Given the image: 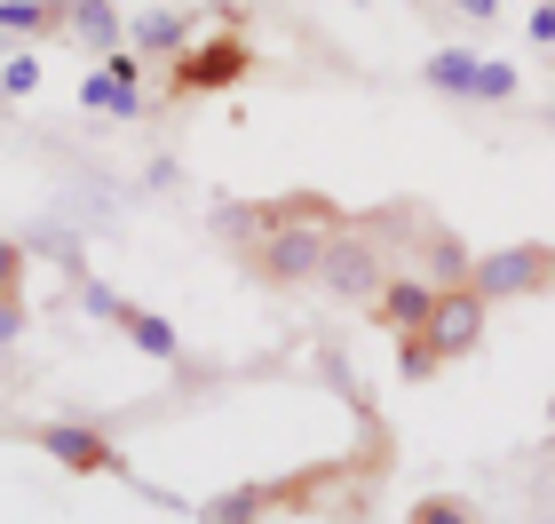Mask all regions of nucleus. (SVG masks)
<instances>
[{
  "label": "nucleus",
  "mask_w": 555,
  "mask_h": 524,
  "mask_svg": "<svg viewBox=\"0 0 555 524\" xmlns=\"http://www.w3.org/2000/svg\"><path fill=\"white\" fill-rule=\"evenodd\" d=\"M238 80H255V40H246V24H222L215 40H191L183 56L167 64V88H159V104L222 95V88H238Z\"/></svg>",
  "instance_id": "f257e3e1"
},
{
  "label": "nucleus",
  "mask_w": 555,
  "mask_h": 524,
  "mask_svg": "<svg viewBox=\"0 0 555 524\" xmlns=\"http://www.w3.org/2000/svg\"><path fill=\"white\" fill-rule=\"evenodd\" d=\"M16 437H24V445H40V453L56 461V469H72V477H119V485L151 493V485L135 477V461L119 453V445L95 430V421H33V430L16 421ZM151 501H167V493H151Z\"/></svg>",
  "instance_id": "f03ea898"
},
{
  "label": "nucleus",
  "mask_w": 555,
  "mask_h": 524,
  "mask_svg": "<svg viewBox=\"0 0 555 524\" xmlns=\"http://www.w3.org/2000/svg\"><path fill=\"white\" fill-rule=\"evenodd\" d=\"M349 231V222H301V231H262V239H246L238 246V263L255 270L262 286H318V263H325V246H334Z\"/></svg>",
  "instance_id": "7ed1b4c3"
},
{
  "label": "nucleus",
  "mask_w": 555,
  "mask_h": 524,
  "mask_svg": "<svg viewBox=\"0 0 555 524\" xmlns=\"http://www.w3.org/2000/svg\"><path fill=\"white\" fill-rule=\"evenodd\" d=\"M72 303H80L88 318H104V327H119L143 358H159V366H183V334H175V318H159V310H143V303H128V294H112L104 279H88V270H72Z\"/></svg>",
  "instance_id": "20e7f679"
},
{
  "label": "nucleus",
  "mask_w": 555,
  "mask_h": 524,
  "mask_svg": "<svg viewBox=\"0 0 555 524\" xmlns=\"http://www.w3.org/2000/svg\"><path fill=\"white\" fill-rule=\"evenodd\" d=\"M301 222H349L325 191H278V199H222L215 207V231L246 246V239H262V231H301Z\"/></svg>",
  "instance_id": "39448f33"
},
{
  "label": "nucleus",
  "mask_w": 555,
  "mask_h": 524,
  "mask_svg": "<svg viewBox=\"0 0 555 524\" xmlns=\"http://www.w3.org/2000/svg\"><path fill=\"white\" fill-rule=\"evenodd\" d=\"M468 286H476V303H516V294H555V246H547V239L492 246V255H476V263H468Z\"/></svg>",
  "instance_id": "423d86ee"
},
{
  "label": "nucleus",
  "mask_w": 555,
  "mask_h": 524,
  "mask_svg": "<svg viewBox=\"0 0 555 524\" xmlns=\"http://www.w3.org/2000/svg\"><path fill=\"white\" fill-rule=\"evenodd\" d=\"M389 270H397V263H389V246H382V239H365L358 222H349V231H341L334 246H325L318 286L334 294V303H358V310H365L373 294H382V279H389Z\"/></svg>",
  "instance_id": "0eeeda50"
},
{
  "label": "nucleus",
  "mask_w": 555,
  "mask_h": 524,
  "mask_svg": "<svg viewBox=\"0 0 555 524\" xmlns=\"http://www.w3.org/2000/svg\"><path fill=\"white\" fill-rule=\"evenodd\" d=\"M80 112L143 119V56H135V48H112L104 64H88V80H80Z\"/></svg>",
  "instance_id": "6e6552de"
},
{
  "label": "nucleus",
  "mask_w": 555,
  "mask_h": 524,
  "mask_svg": "<svg viewBox=\"0 0 555 524\" xmlns=\"http://www.w3.org/2000/svg\"><path fill=\"white\" fill-rule=\"evenodd\" d=\"M428 310H437V279H413V270H389L382 294L365 303L382 334H428Z\"/></svg>",
  "instance_id": "1a4fd4ad"
},
{
  "label": "nucleus",
  "mask_w": 555,
  "mask_h": 524,
  "mask_svg": "<svg viewBox=\"0 0 555 524\" xmlns=\"http://www.w3.org/2000/svg\"><path fill=\"white\" fill-rule=\"evenodd\" d=\"M485 318H492V303H476V286L461 279V286H437V310H428V342L444 349V358H468L476 342H485Z\"/></svg>",
  "instance_id": "9d476101"
},
{
  "label": "nucleus",
  "mask_w": 555,
  "mask_h": 524,
  "mask_svg": "<svg viewBox=\"0 0 555 524\" xmlns=\"http://www.w3.org/2000/svg\"><path fill=\"white\" fill-rule=\"evenodd\" d=\"M191 40H198V24H191L183 9H151V16H135V24H128V48H135L143 64H151V56H159V64H175Z\"/></svg>",
  "instance_id": "9b49d317"
},
{
  "label": "nucleus",
  "mask_w": 555,
  "mask_h": 524,
  "mask_svg": "<svg viewBox=\"0 0 555 524\" xmlns=\"http://www.w3.org/2000/svg\"><path fill=\"white\" fill-rule=\"evenodd\" d=\"M72 40H80V56L88 64H104L119 40H128V24H119V0H72V24H64Z\"/></svg>",
  "instance_id": "f8f14e48"
},
{
  "label": "nucleus",
  "mask_w": 555,
  "mask_h": 524,
  "mask_svg": "<svg viewBox=\"0 0 555 524\" xmlns=\"http://www.w3.org/2000/svg\"><path fill=\"white\" fill-rule=\"evenodd\" d=\"M72 24V0H0V40H48Z\"/></svg>",
  "instance_id": "ddd939ff"
},
{
  "label": "nucleus",
  "mask_w": 555,
  "mask_h": 524,
  "mask_svg": "<svg viewBox=\"0 0 555 524\" xmlns=\"http://www.w3.org/2000/svg\"><path fill=\"white\" fill-rule=\"evenodd\" d=\"M476 64H485L476 48H428V56H421V80L437 88V95H452V104H468V88H476Z\"/></svg>",
  "instance_id": "4468645a"
},
{
  "label": "nucleus",
  "mask_w": 555,
  "mask_h": 524,
  "mask_svg": "<svg viewBox=\"0 0 555 524\" xmlns=\"http://www.w3.org/2000/svg\"><path fill=\"white\" fill-rule=\"evenodd\" d=\"M270 509H278V485L255 477V485H238V493H222V501H207V509H198V524H270Z\"/></svg>",
  "instance_id": "2eb2a0df"
},
{
  "label": "nucleus",
  "mask_w": 555,
  "mask_h": 524,
  "mask_svg": "<svg viewBox=\"0 0 555 524\" xmlns=\"http://www.w3.org/2000/svg\"><path fill=\"white\" fill-rule=\"evenodd\" d=\"M516 95H524V72H516L508 56H485V64H476L468 104H516Z\"/></svg>",
  "instance_id": "dca6fc26"
},
{
  "label": "nucleus",
  "mask_w": 555,
  "mask_h": 524,
  "mask_svg": "<svg viewBox=\"0 0 555 524\" xmlns=\"http://www.w3.org/2000/svg\"><path fill=\"white\" fill-rule=\"evenodd\" d=\"M405 524H485V509H476L468 493H421L405 509Z\"/></svg>",
  "instance_id": "f3484780"
},
{
  "label": "nucleus",
  "mask_w": 555,
  "mask_h": 524,
  "mask_svg": "<svg viewBox=\"0 0 555 524\" xmlns=\"http://www.w3.org/2000/svg\"><path fill=\"white\" fill-rule=\"evenodd\" d=\"M444 366H452V358H444L428 334H397V373H405V382H437Z\"/></svg>",
  "instance_id": "a211bd4d"
},
{
  "label": "nucleus",
  "mask_w": 555,
  "mask_h": 524,
  "mask_svg": "<svg viewBox=\"0 0 555 524\" xmlns=\"http://www.w3.org/2000/svg\"><path fill=\"white\" fill-rule=\"evenodd\" d=\"M40 88V56L33 48H16V56H0V104H24V95Z\"/></svg>",
  "instance_id": "6ab92c4d"
},
{
  "label": "nucleus",
  "mask_w": 555,
  "mask_h": 524,
  "mask_svg": "<svg viewBox=\"0 0 555 524\" xmlns=\"http://www.w3.org/2000/svg\"><path fill=\"white\" fill-rule=\"evenodd\" d=\"M24 270H33V255H24L16 239H0V303H9V294H24Z\"/></svg>",
  "instance_id": "aec40b11"
},
{
  "label": "nucleus",
  "mask_w": 555,
  "mask_h": 524,
  "mask_svg": "<svg viewBox=\"0 0 555 524\" xmlns=\"http://www.w3.org/2000/svg\"><path fill=\"white\" fill-rule=\"evenodd\" d=\"M524 33H532V48H555V0H532V16H524Z\"/></svg>",
  "instance_id": "412c9836"
},
{
  "label": "nucleus",
  "mask_w": 555,
  "mask_h": 524,
  "mask_svg": "<svg viewBox=\"0 0 555 524\" xmlns=\"http://www.w3.org/2000/svg\"><path fill=\"white\" fill-rule=\"evenodd\" d=\"M24 318H33V310H24V294H9V303H0V349L24 334Z\"/></svg>",
  "instance_id": "4be33fe9"
},
{
  "label": "nucleus",
  "mask_w": 555,
  "mask_h": 524,
  "mask_svg": "<svg viewBox=\"0 0 555 524\" xmlns=\"http://www.w3.org/2000/svg\"><path fill=\"white\" fill-rule=\"evenodd\" d=\"M452 16H468V24H492V16H500V0H452Z\"/></svg>",
  "instance_id": "5701e85b"
},
{
  "label": "nucleus",
  "mask_w": 555,
  "mask_h": 524,
  "mask_svg": "<svg viewBox=\"0 0 555 524\" xmlns=\"http://www.w3.org/2000/svg\"><path fill=\"white\" fill-rule=\"evenodd\" d=\"M547 430H555V397H547Z\"/></svg>",
  "instance_id": "b1692460"
},
{
  "label": "nucleus",
  "mask_w": 555,
  "mask_h": 524,
  "mask_svg": "<svg viewBox=\"0 0 555 524\" xmlns=\"http://www.w3.org/2000/svg\"><path fill=\"white\" fill-rule=\"evenodd\" d=\"M532 524H555V516H532Z\"/></svg>",
  "instance_id": "393cba45"
},
{
  "label": "nucleus",
  "mask_w": 555,
  "mask_h": 524,
  "mask_svg": "<svg viewBox=\"0 0 555 524\" xmlns=\"http://www.w3.org/2000/svg\"><path fill=\"white\" fill-rule=\"evenodd\" d=\"M0 112H9V104H0Z\"/></svg>",
  "instance_id": "a878e982"
}]
</instances>
